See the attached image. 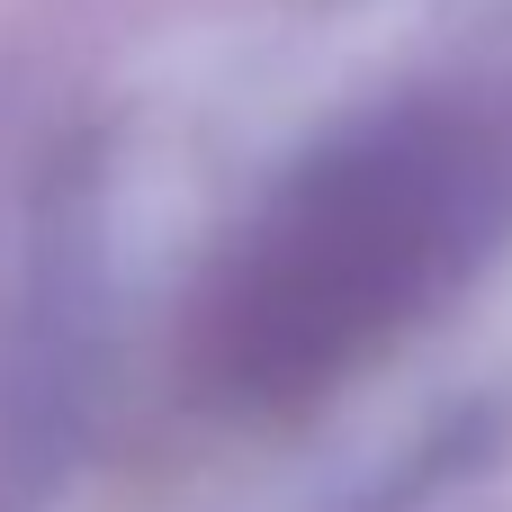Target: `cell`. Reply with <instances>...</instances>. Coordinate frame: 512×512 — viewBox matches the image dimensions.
Masks as SVG:
<instances>
[{"label":"cell","instance_id":"obj_1","mask_svg":"<svg viewBox=\"0 0 512 512\" xmlns=\"http://www.w3.org/2000/svg\"><path fill=\"white\" fill-rule=\"evenodd\" d=\"M512 225V99L414 90L333 135L234 243L207 369L243 405H306L378 360Z\"/></svg>","mask_w":512,"mask_h":512}]
</instances>
